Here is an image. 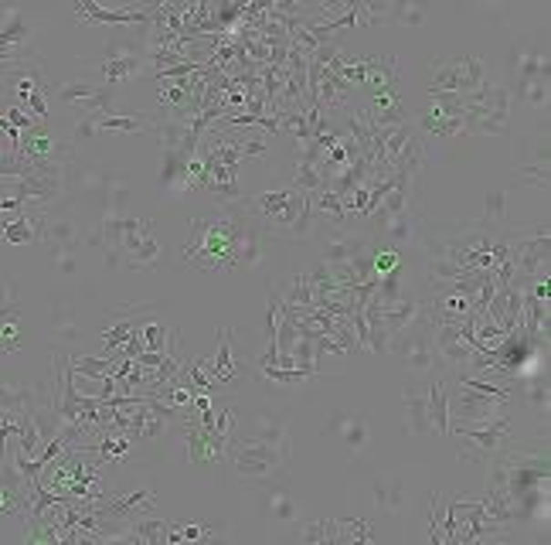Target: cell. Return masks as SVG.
<instances>
[{"instance_id": "74e56055", "label": "cell", "mask_w": 551, "mask_h": 545, "mask_svg": "<svg viewBox=\"0 0 551 545\" xmlns=\"http://www.w3.org/2000/svg\"><path fill=\"white\" fill-rule=\"evenodd\" d=\"M525 399L531 403V409H538L548 423V375H531L525 382Z\"/></svg>"}, {"instance_id": "e0dca14e", "label": "cell", "mask_w": 551, "mask_h": 545, "mask_svg": "<svg viewBox=\"0 0 551 545\" xmlns=\"http://www.w3.org/2000/svg\"><path fill=\"white\" fill-rule=\"evenodd\" d=\"M99 505L116 515V519H137V515H150L154 511V491H127V494H106Z\"/></svg>"}, {"instance_id": "ba28073f", "label": "cell", "mask_w": 551, "mask_h": 545, "mask_svg": "<svg viewBox=\"0 0 551 545\" xmlns=\"http://www.w3.org/2000/svg\"><path fill=\"white\" fill-rule=\"evenodd\" d=\"M504 399H494V396H484V392H474L460 386L456 392H449V419L453 423H466V427H476V423H490L504 416Z\"/></svg>"}, {"instance_id": "9a60e30c", "label": "cell", "mask_w": 551, "mask_h": 545, "mask_svg": "<svg viewBox=\"0 0 551 545\" xmlns=\"http://www.w3.org/2000/svg\"><path fill=\"white\" fill-rule=\"evenodd\" d=\"M474 314V300L456 293L449 283H436V297L429 303V317L433 324H443V321H463Z\"/></svg>"}, {"instance_id": "f1b7e54d", "label": "cell", "mask_w": 551, "mask_h": 545, "mask_svg": "<svg viewBox=\"0 0 551 545\" xmlns=\"http://www.w3.org/2000/svg\"><path fill=\"white\" fill-rule=\"evenodd\" d=\"M429 427L436 429L439 437H449V389L443 382L429 386Z\"/></svg>"}, {"instance_id": "816d5d0a", "label": "cell", "mask_w": 551, "mask_h": 545, "mask_svg": "<svg viewBox=\"0 0 551 545\" xmlns=\"http://www.w3.org/2000/svg\"><path fill=\"white\" fill-rule=\"evenodd\" d=\"M14 307H21V303H17V286H14V283H0V314L14 311Z\"/></svg>"}, {"instance_id": "ffe728a7", "label": "cell", "mask_w": 551, "mask_h": 545, "mask_svg": "<svg viewBox=\"0 0 551 545\" xmlns=\"http://www.w3.org/2000/svg\"><path fill=\"white\" fill-rule=\"evenodd\" d=\"M170 521L157 519V515H137L127 521V542H143V545H164Z\"/></svg>"}, {"instance_id": "d6986e66", "label": "cell", "mask_w": 551, "mask_h": 545, "mask_svg": "<svg viewBox=\"0 0 551 545\" xmlns=\"http://www.w3.org/2000/svg\"><path fill=\"white\" fill-rule=\"evenodd\" d=\"M361 89L368 92H392L398 89V76H395V58L392 55H374V58H364V86Z\"/></svg>"}, {"instance_id": "7bdbcfd3", "label": "cell", "mask_w": 551, "mask_h": 545, "mask_svg": "<svg viewBox=\"0 0 551 545\" xmlns=\"http://www.w3.org/2000/svg\"><path fill=\"white\" fill-rule=\"evenodd\" d=\"M52 334H55V341H78V338H82V331H78L76 317L65 311V307H55V314H52Z\"/></svg>"}, {"instance_id": "4316f807", "label": "cell", "mask_w": 551, "mask_h": 545, "mask_svg": "<svg viewBox=\"0 0 551 545\" xmlns=\"http://www.w3.org/2000/svg\"><path fill=\"white\" fill-rule=\"evenodd\" d=\"M137 321H129V317H123V311H116L109 321H106V327L99 331V338H103V344H106V351L109 355H119V348L127 344L133 334H137Z\"/></svg>"}, {"instance_id": "6da1fadb", "label": "cell", "mask_w": 551, "mask_h": 545, "mask_svg": "<svg viewBox=\"0 0 551 545\" xmlns=\"http://www.w3.org/2000/svg\"><path fill=\"white\" fill-rule=\"evenodd\" d=\"M262 225L242 205L221 208L219 219H194L188 229V242L180 252L184 266L201 272H221L235 266H259L262 260Z\"/></svg>"}, {"instance_id": "83f0119b", "label": "cell", "mask_w": 551, "mask_h": 545, "mask_svg": "<svg viewBox=\"0 0 551 545\" xmlns=\"http://www.w3.org/2000/svg\"><path fill=\"white\" fill-rule=\"evenodd\" d=\"M374 505L398 515L405 508V484L398 478H374Z\"/></svg>"}, {"instance_id": "d6a6232c", "label": "cell", "mask_w": 551, "mask_h": 545, "mask_svg": "<svg viewBox=\"0 0 551 545\" xmlns=\"http://www.w3.org/2000/svg\"><path fill=\"white\" fill-rule=\"evenodd\" d=\"M374 542V529L368 519H337V545Z\"/></svg>"}, {"instance_id": "7402d4cb", "label": "cell", "mask_w": 551, "mask_h": 545, "mask_svg": "<svg viewBox=\"0 0 551 545\" xmlns=\"http://www.w3.org/2000/svg\"><path fill=\"white\" fill-rule=\"evenodd\" d=\"M415 127H419L423 137H460V133H466L463 117H446V113L429 109V106L423 109V117L415 119Z\"/></svg>"}, {"instance_id": "e575fe53", "label": "cell", "mask_w": 551, "mask_h": 545, "mask_svg": "<svg viewBox=\"0 0 551 545\" xmlns=\"http://www.w3.org/2000/svg\"><path fill=\"white\" fill-rule=\"evenodd\" d=\"M96 127H99V130L150 133V137H154V123H147V119H133V117H119V113H106V117H96Z\"/></svg>"}, {"instance_id": "30bf717a", "label": "cell", "mask_w": 551, "mask_h": 545, "mask_svg": "<svg viewBox=\"0 0 551 545\" xmlns=\"http://www.w3.org/2000/svg\"><path fill=\"white\" fill-rule=\"evenodd\" d=\"M374 252V235L372 232H344V229H331V235H323L321 260L323 262H354L361 256Z\"/></svg>"}, {"instance_id": "7c38bea8", "label": "cell", "mask_w": 551, "mask_h": 545, "mask_svg": "<svg viewBox=\"0 0 551 545\" xmlns=\"http://www.w3.org/2000/svg\"><path fill=\"white\" fill-rule=\"evenodd\" d=\"M41 229H45V211L38 208H17L11 219L0 221V242L7 246H31L41 239Z\"/></svg>"}, {"instance_id": "5b68a950", "label": "cell", "mask_w": 551, "mask_h": 545, "mask_svg": "<svg viewBox=\"0 0 551 545\" xmlns=\"http://www.w3.org/2000/svg\"><path fill=\"white\" fill-rule=\"evenodd\" d=\"M449 437H453L456 454H460L463 460L490 464V460L511 443V423H507V413L490 419V423H476V427H466V423H453V419H449Z\"/></svg>"}, {"instance_id": "4dcf8cb0", "label": "cell", "mask_w": 551, "mask_h": 545, "mask_svg": "<svg viewBox=\"0 0 551 545\" xmlns=\"http://www.w3.org/2000/svg\"><path fill=\"white\" fill-rule=\"evenodd\" d=\"M99 72L106 76L109 86H119V82H127L129 76H140L147 72V58L143 55H133V58H113V62H99Z\"/></svg>"}, {"instance_id": "cb8c5ba5", "label": "cell", "mask_w": 551, "mask_h": 545, "mask_svg": "<svg viewBox=\"0 0 551 545\" xmlns=\"http://www.w3.org/2000/svg\"><path fill=\"white\" fill-rule=\"evenodd\" d=\"M160 188L188 191V154L184 150H160Z\"/></svg>"}, {"instance_id": "f546056e", "label": "cell", "mask_w": 551, "mask_h": 545, "mask_svg": "<svg viewBox=\"0 0 551 545\" xmlns=\"http://www.w3.org/2000/svg\"><path fill=\"white\" fill-rule=\"evenodd\" d=\"M188 133H191V123L164 117V113H160V123H154V137L160 140V150H180L184 140H188Z\"/></svg>"}, {"instance_id": "d590c367", "label": "cell", "mask_w": 551, "mask_h": 545, "mask_svg": "<svg viewBox=\"0 0 551 545\" xmlns=\"http://www.w3.org/2000/svg\"><path fill=\"white\" fill-rule=\"evenodd\" d=\"M96 92H99V82H89V78H72V82H65L62 89H58V103L82 106V103H89Z\"/></svg>"}, {"instance_id": "3957f363", "label": "cell", "mask_w": 551, "mask_h": 545, "mask_svg": "<svg viewBox=\"0 0 551 545\" xmlns=\"http://www.w3.org/2000/svg\"><path fill=\"white\" fill-rule=\"evenodd\" d=\"M225 454H229L231 460V470H235L239 478H249V480L286 478V470H290V450L249 440V437L229 440V450H225Z\"/></svg>"}, {"instance_id": "ee69618b", "label": "cell", "mask_w": 551, "mask_h": 545, "mask_svg": "<svg viewBox=\"0 0 551 545\" xmlns=\"http://www.w3.org/2000/svg\"><path fill=\"white\" fill-rule=\"evenodd\" d=\"M392 21H398V25H409V27H419L425 21V7H423V4H415V0L392 4Z\"/></svg>"}, {"instance_id": "8992f818", "label": "cell", "mask_w": 551, "mask_h": 545, "mask_svg": "<svg viewBox=\"0 0 551 545\" xmlns=\"http://www.w3.org/2000/svg\"><path fill=\"white\" fill-rule=\"evenodd\" d=\"M487 86V68L480 55H456V58H433L429 92H460L474 96Z\"/></svg>"}, {"instance_id": "484cf974", "label": "cell", "mask_w": 551, "mask_h": 545, "mask_svg": "<svg viewBox=\"0 0 551 545\" xmlns=\"http://www.w3.org/2000/svg\"><path fill=\"white\" fill-rule=\"evenodd\" d=\"M119 358H123V355H82V358H65V362L82 378H106L116 372Z\"/></svg>"}, {"instance_id": "681fc988", "label": "cell", "mask_w": 551, "mask_h": 545, "mask_svg": "<svg viewBox=\"0 0 551 545\" xmlns=\"http://www.w3.org/2000/svg\"><path fill=\"white\" fill-rule=\"evenodd\" d=\"M52 262H55V272H62V276H72V272L78 270V249H55Z\"/></svg>"}, {"instance_id": "8fae6325", "label": "cell", "mask_w": 551, "mask_h": 545, "mask_svg": "<svg viewBox=\"0 0 551 545\" xmlns=\"http://www.w3.org/2000/svg\"><path fill=\"white\" fill-rule=\"evenodd\" d=\"M184 440H188L191 464H215V460H221L225 450H229V440H221L215 429H201L194 416L184 419Z\"/></svg>"}, {"instance_id": "f907efd6", "label": "cell", "mask_w": 551, "mask_h": 545, "mask_svg": "<svg viewBox=\"0 0 551 545\" xmlns=\"http://www.w3.org/2000/svg\"><path fill=\"white\" fill-rule=\"evenodd\" d=\"M96 117H78L76 119V130H72V140L82 143V140H89V137H96Z\"/></svg>"}, {"instance_id": "f5cc1de1", "label": "cell", "mask_w": 551, "mask_h": 545, "mask_svg": "<svg viewBox=\"0 0 551 545\" xmlns=\"http://www.w3.org/2000/svg\"><path fill=\"white\" fill-rule=\"evenodd\" d=\"M133 362L143 365V368H150V372H154V368H160V365H164V351H143V355H137Z\"/></svg>"}, {"instance_id": "4fadbf2b", "label": "cell", "mask_w": 551, "mask_h": 545, "mask_svg": "<svg viewBox=\"0 0 551 545\" xmlns=\"http://www.w3.org/2000/svg\"><path fill=\"white\" fill-rule=\"evenodd\" d=\"M205 372L208 378L219 386V389H229V386H235L239 382V365H235V351H231V331L229 327H221L219 331V348H215V355L211 358H205Z\"/></svg>"}, {"instance_id": "f6af8a7d", "label": "cell", "mask_w": 551, "mask_h": 545, "mask_svg": "<svg viewBox=\"0 0 551 545\" xmlns=\"http://www.w3.org/2000/svg\"><path fill=\"white\" fill-rule=\"evenodd\" d=\"M443 519H446L443 494H433V501H429V542L433 545H443Z\"/></svg>"}, {"instance_id": "2e32d148", "label": "cell", "mask_w": 551, "mask_h": 545, "mask_svg": "<svg viewBox=\"0 0 551 545\" xmlns=\"http://www.w3.org/2000/svg\"><path fill=\"white\" fill-rule=\"evenodd\" d=\"M402 413H405V433L409 437H425L429 433V389L405 386L402 389Z\"/></svg>"}, {"instance_id": "1f68e13d", "label": "cell", "mask_w": 551, "mask_h": 545, "mask_svg": "<svg viewBox=\"0 0 551 545\" xmlns=\"http://www.w3.org/2000/svg\"><path fill=\"white\" fill-rule=\"evenodd\" d=\"M157 260H160V246H157V239L150 232L143 235L129 252H123V262H127L129 270H154Z\"/></svg>"}, {"instance_id": "8d00e7d4", "label": "cell", "mask_w": 551, "mask_h": 545, "mask_svg": "<svg viewBox=\"0 0 551 545\" xmlns=\"http://www.w3.org/2000/svg\"><path fill=\"white\" fill-rule=\"evenodd\" d=\"M425 99H429V109H439V113H446V117H463V113H466V96H460V92L425 89Z\"/></svg>"}, {"instance_id": "52a82bcc", "label": "cell", "mask_w": 551, "mask_h": 545, "mask_svg": "<svg viewBox=\"0 0 551 545\" xmlns=\"http://www.w3.org/2000/svg\"><path fill=\"white\" fill-rule=\"evenodd\" d=\"M388 355H398L402 368H409V372H429L439 362L436 341H433V321L415 324L409 331H398L395 338H392V351Z\"/></svg>"}, {"instance_id": "7dc6e473", "label": "cell", "mask_w": 551, "mask_h": 545, "mask_svg": "<svg viewBox=\"0 0 551 545\" xmlns=\"http://www.w3.org/2000/svg\"><path fill=\"white\" fill-rule=\"evenodd\" d=\"M514 174H517V178H527L535 188H545V191H548V154L541 157V160H535V164H527V168H517Z\"/></svg>"}, {"instance_id": "277c9868", "label": "cell", "mask_w": 551, "mask_h": 545, "mask_svg": "<svg viewBox=\"0 0 551 545\" xmlns=\"http://www.w3.org/2000/svg\"><path fill=\"white\" fill-rule=\"evenodd\" d=\"M511 82H494L484 86L480 92L466 96V113H463V127L466 133H497L507 130V117H511Z\"/></svg>"}, {"instance_id": "603a6c76", "label": "cell", "mask_w": 551, "mask_h": 545, "mask_svg": "<svg viewBox=\"0 0 551 545\" xmlns=\"http://www.w3.org/2000/svg\"><path fill=\"white\" fill-rule=\"evenodd\" d=\"M327 429L341 437V443H344L347 450H364V443H368V423H364V416L341 413V416H333Z\"/></svg>"}, {"instance_id": "9c48e42d", "label": "cell", "mask_w": 551, "mask_h": 545, "mask_svg": "<svg viewBox=\"0 0 551 545\" xmlns=\"http://www.w3.org/2000/svg\"><path fill=\"white\" fill-rule=\"evenodd\" d=\"M72 14L82 25H150V4H140V7H99L96 0H78V4H72Z\"/></svg>"}, {"instance_id": "d4e9b609", "label": "cell", "mask_w": 551, "mask_h": 545, "mask_svg": "<svg viewBox=\"0 0 551 545\" xmlns=\"http://www.w3.org/2000/svg\"><path fill=\"white\" fill-rule=\"evenodd\" d=\"M259 498H262V508H266V515H272V519L280 521H296L300 519V505L293 501V494L282 491V488H262L259 491Z\"/></svg>"}, {"instance_id": "f35d334b", "label": "cell", "mask_w": 551, "mask_h": 545, "mask_svg": "<svg viewBox=\"0 0 551 545\" xmlns=\"http://www.w3.org/2000/svg\"><path fill=\"white\" fill-rule=\"evenodd\" d=\"M219 535V525H170L167 532V542L178 545V542H201V539H211Z\"/></svg>"}, {"instance_id": "44dd1931", "label": "cell", "mask_w": 551, "mask_h": 545, "mask_svg": "<svg viewBox=\"0 0 551 545\" xmlns=\"http://www.w3.org/2000/svg\"><path fill=\"white\" fill-rule=\"evenodd\" d=\"M290 535L303 545H337V519H296Z\"/></svg>"}, {"instance_id": "5bb4252c", "label": "cell", "mask_w": 551, "mask_h": 545, "mask_svg": "<svg viewBox=\"0 0 551 545\" xmlns=\"http://www.w3.org/2000/svg\"><path fill=\"white\" fill-rule=\"evenodd\" d=\"M507 72L517 76L521 82L525 78H548V52L538 48V45H511L507 52Z\"/></svg>"}, {"instance_id": "b9f144b4", "label": "cell", "mask_w": 551, "mask_h": 545, "mask_svg": "<svg viewBox=\"0 0 551 545\" xmlns=\"http://www.w3.org/2000/svg\"><path fill=\"white\" fill-rule=\"evenodd\" d=\"M321 368H262V378L266 382H280V386H296L303 378H317Z\"/></svg>"}, {"instance_id": "ac0fdd59", "label": "cell", "mask_w": 551, "mask_h": 545, "mask_svg": "<svg viewBox=\"0 0 551 545\" xmlns=\"http://www.w3.org/2000/svg\"><path fill=\"white\" fill-rule=\"evenodd\" d=\"M249 440L270 443V447H280V450H290V419L286 413H259L252 419V433Z\"/></svg>"}, {"instance_id": "7a4b0ae2", "label": "cell", "mask_w": 551, "mask_h": 545, "mask_svg": "<svg viewBox=\"0 0 551 545\" xmlns=\"http://www.w3.org/2000/svg\"><path fill=\"white\" fill-rule=\"evenodd\" d=\"M245 208L259 219L262 232H272V235H293V239H300V235H307L310 225H313L310 195L300 191V188H293V184L245 198Z\"/></svg>"}, {"instance_id": "ab89813d", "label": "cell", "mask_w": 551, "mask_h": 545, "mask_svg": "<svg viewBox=\"0 0 551 545\" xmlns=\"http://www.w3.org/2000/svg\"><path fill=\"white\" fill-rule=\"evenodd\" d=\"M484 208H487V215H484L487 225H494V229H514L511 221H507V195L504 191H487Z\"/></svg>"}, {"instance_id": "836d02e7", "label": "cell", "mask_w": 551, "mask_h": 545, "mask_svg": "<svg viewBox=\"0 0 551 545\" xmlns=\"http://www.w3.org/2000/svg\"><path fill=\"white\" fill-rule=\"evenodd\" d=\"M21 348V307L0 314V355H14Z\"/></svg>"}, {"instance_id": "60d3db41", "label": "cell", "mask_w": 551, "mask_h": 545, "mask_svg": "<svg viewBox=\"0 0 551 545\" xmlns=\"http://www.w3.org/2000/svg\"><path fill=\"white\" fill-rule=\"evenodd\" d=\"M517 99L525 106H548V78H525V82H517Z\"/></svg>"}, {"instance_id": "bcb514c9", "label": "cell", "mask_w": 551, "mask_h": 545, "mask_svg": "<svg viewBox=\"0 0 551 545\" xmlns=\"http://www.w3.org/2000/svg\"><path fill=\"white\" fill-rule=\"evenodd\" d=\"M140 338L147 351H164L167 348V331L160 321H143L140 324Z\"/></svg>"}, {"instance_id": "c3c4849f", "label": "cell", "mask_w": 551, "mask_h": 545, "mask_svg": "<svg viewBox=\"0 0 551 545\" xmlns=\"http://www.w3.org/2000/svg\"><path fill=\"white\" fill-rule=\"evenodd\" d=\"M4 117H7V123H11V127H17L21 133H27V130H35V127H38V119L31 117V113H27L21 103L7 106V113H4Z\"/></svg>"}]
</instances>
